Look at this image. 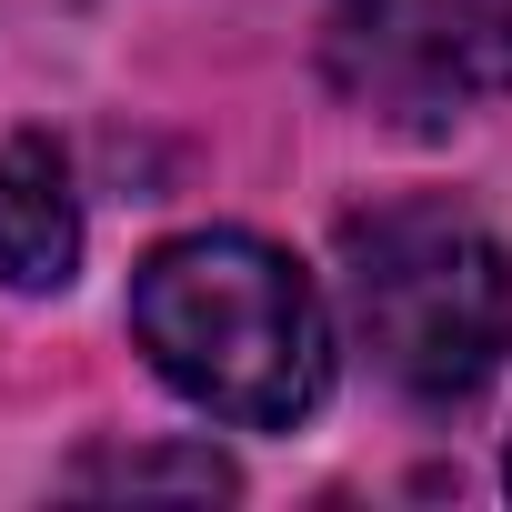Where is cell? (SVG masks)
Returning a JSON list of instances; mask_svg holds the SVG:
<instances>
[{
    "instance_id": "1",
    "label": "cell",
    "mask_w": 512,
    "mask_h": 512,
    "mask_svg": "<svg viewBox=\"0 0 512 512\" xmlns=\"http://www.w3.org/2000/svg\"><path fill=\"white\" fill-rule=\"evenodd\" d=\"M131 332L151 372L241 432H292L332 392V322L322 292L251 231L161 241L131 272Z\"/></svg>"
},
{
    "instance_id": "3",
    "label": "cell",
    "mask_w": 512,
    "mask_h": 512,
    "mask_svg": "<svg viewBox=\"0 0 512 512\" xmlns=\"http://www.w3.org/2000/svg\"><path fill=\"white\" fill-rule=\"evenodd\" d=\"M332 71L352 101L442 121L512 91V0H332Z\"/></svg>"
},
{
    "instance_id": "4",
    "label": "cell",
    "mask_w": 512,
    "mask_h": 512,
    "mask_svg": "<svg viewBox=\"0 0 512 512\" xmlns=\"http://www.w3.org/2000/svg\"><path fill=\"white\" fill-rule=\"evenodd\" d=\"M81 262V201H71V171L41 131H21L0 151V282L11 292H61Z\"/></svg>"
},
{
    "instance_id": "5",
    "label": "cell",
    "mask_w": 512,
    "mask_h": 512,
    "mask_svg": "<svg viewBox=\"0 0 512 512\" xmlns=\"http://www.w3.org/2000/svg\"><path fill=\"white\" fill-rule=\"evenodd\" d=\"M81 492H231V462L201 442V452H91L81 472H71Z\"/></svg>"
},
{
    "instance_id": "2",
    "label": "cell",
    "mask_w": 512,
    "mask_h": 512,
    "mask_svg": "<svg viewBox=\"0 0 512 512\" xmlns=\"http://www.w3.org/2000/svg\"><path fill=\"white\" fill-rule=\"evenodd\" d=\"M342 292L372 362L412 402H472L512 352V262L442 201H392L342 221Z\"/></svg>"
}]
</instances>
